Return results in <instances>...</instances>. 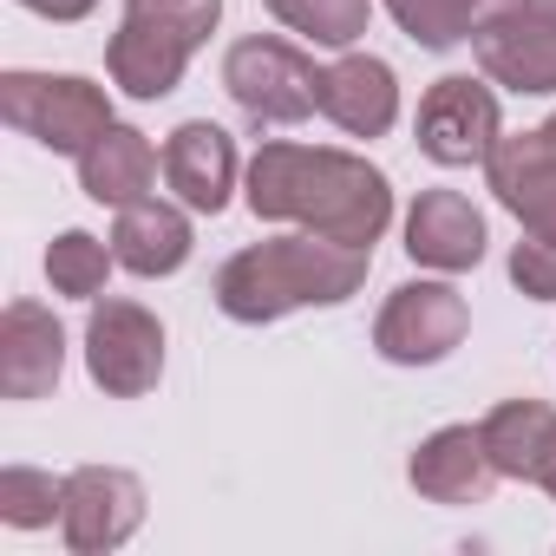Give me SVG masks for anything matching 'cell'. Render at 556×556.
<instances>
[{
  "label": "cell",
  "mask_w": 556,
  "mask_h": 556,
  "mask_svg": "<svg viewBox=\"0 0 556 556\" xmlns=\"http://www.w3.org/2000/svg\"><path fill=\"white\" fill-rule=\"evenodd\" d=\"M242 197H249L255 223H295V229L334 236L348 249H374L393 223L387 170L354 151H334V144L268 138L242 170Z\"/></svg>",
  "instance_id": "obj_1"
},
{
  "label": "cell",
  "mask_w": 556,
  "mask_h": 556,
  "mask_svg": "<svg viewBox=\"0 0 556 556\" xmlns=\"http://www.w3.org/2000/svg\"><path fill=\"white\" fill-rule=\"evenodd\" d=\"M374 268V249H348L334 236H315V229H295V236H268V242H249L236 249L223 268H216V308L242 328H262V321H282L295 308H341L361 295Z\"/></svg>",
  "instance_id": "obj_2"
},
{
  "label": "cell",
  "mask_w": 556,
  "mask_h": 556,
  "mask_svg": "<svg viewBox=\"0 0 556 556\" xmlns=\"http://www.w3.org/2000/svg\"><path fill=\"white\" fill-rule=\"evenodd\" d=\"M0 118L53 157H86V144L118 125L112 92L79 73H8L0 79Z\"/></svg>",
  "instance_id": "obj_3"
},
{
  "label": "cell",
  "mask_w": 556,
  "mask_h": 556,
  "mask_svg": "<svg viewBox=\"0 0 556 556\" xmlns=\"http://www.w3.org/2000/svg\"><path fill=\"white\" fill-rule=\"evenodd\" d=\"M223 92L236 99V112L249 125H302L321 112L315 60L275 34H249L223 53Z\"/></svg>",
  "instance_id": "obj_4"
},
{
  "label": "cell",
  "mask_w": 556,
  "mask_h": 556,
  "mask_svg": "<svg viewBox=\"0 0 556 556\" xmlns=\"http://www.w3.org/2000/svg\"><path fill=\"white\" fill-rule=\"evenodd\" d=\"M86 374L112 400H144L164 380V321L144 302L105 295L86 315Z\"/></svg>",
  "instance_id": "obj_5"
},
{
  "label": "cell",
  "mask_w": 556,
  "mask_h": 556,
  "mask_svg": "<svg viewBox=\"0 0 556 556\" xmlns=\"http://www.w3.org/2000/svg\"><path fill=\"white\" fill-rule=\"evenodd\" d=\"M419 151L445 170H465V164H484L491 144L504 138V112H497V92L491 79H471V73H445L426 86L419 99Z\"/></svg>",
  "instance_id": "obj_6"
},
{
  "label": "cell",
  "mask_w": 556,
  "mask_h": 556,
  "mask_svg": "<svg viewBox=\"0 0 556 556\" xmlns=\"http://www.w3.org/2000/svg\"><path fill=\"white\" fill-rule=\"evenodd\" d=\"M471 53L491 86L517 99H549L556 92V0H517L510 14L471 34Z\"/></svg>",
  "instance_id": "obj_7"
},
{
  "label": "cell",
  "mask_w": 556,
  "mask_h": 556,
  "mask_svg": "<svg viewBox=\"0 0 556 556\" xmlns=\"http://www.w3.org/2000/svg\"><path fill=\"white\" fill-rule=\"evenodd\" d=\"M471 328V308L452 282H400L374 321V348L393 367H439Z\"/></svg>",
  "instance_id": "obj_8"
},
{
  "label": "cell",
  "mask_w": 556,
  "mask_h": 556,
  "mask_svg": "<svg viewBox=\"0 0 556 556\" xmlns=\"http://www.w3.org/2000/svg\"><path fill=\"white\" fill-rule=\"evenodd\" d=\"M144 523V484L125 465H79L66 471V504H60V536L73 556H105L131 543Z\"/></svg>",
  "instance_id": "obj_9"
},
{
  "label": "cell",
  "mask_w": 556,
  "mask_h": 556,
  "mask_svg": "<svg viewBox=\"0 0 556 556\" xmlns=\"http://www.w3.org/2000/svg\"><path fill=\"white\" fill-rule=\"evenodd\" d=\"M203 40L190 34V27H177L170 14H144V8H125V21H118V34H112V47H105V73H112V86L125 92V99H170L177 92V79H184V66H190V53H197Z\"/></svg>",
  "instance_id": "obj_10"
},
{
  "label": "cell",
  "mask_w": 556,
  "mask_h": 556,
  "mask_svg": "<svg viewBox=\"0 0 556 556\" xmlns=\"http://www.w3.org/2000/svg\"><path fill=\"white\" fill-rule=\"evenodd\" d=\"M491 197L523 223V236L556 242V151L543 144V131H510L491 144L484 157Z\"/></svg>",
  "instance_id": "obj_11"
},
{
  "label": "cell",
  "mask_w": 556,
  "mask_h": 556,
  "mask_svg": "<svg viewBox=\"0 0 556 556\" xmlns=\"http://www.w3.org/2000/svg\"><path fill=\"white\" fill-rule=\"evenodd\" d=\"M66 374V328L40 302H8L0 315V393L8 400H47Z\"/></svg>",
  "instance_id": "obj_12"
},
{
  "label": "cell",
  "mask_w": 556,
  "mask_h": 556,
  "mask_svg": "<svg viewBox=\"0 0 556 556\" xmlns=\"http://www.w3.org/2000/svg\"><path fill=\"white\" fill-rule=\"evenodd\" d=\"M321 118L341 125L348 138H387L400 118V79L380 53H341L321 66Z\"/></svg>",
  "instance_id": "obj_13"
},
{
  "label": "cell",
  "mask_w": 556,
  "mask_h": 556,
  "mask_svg": "<svg viewBox=\"0 0 556 556\" xmlns=\"http://www.w3.org/2000/svg\"><path fill=\"white\" fill-rule=\"evenodd\" d=\"M236 138L223 131V125H210V118H184L170 138H164V184L177 190V203L184 210H197V216H216L223 203H229V190H236Z\"/></svg>",
  "instance_id": "obj_14"
},
{
  "label": "cell",
  "mask_w": 556,
  "mask_h": 556,
  "mask_svg": "<svg viewBox=\"0 0 556 556\" xmlns=\"http://www.w3.org/2000/svg\"><path fill=\"white\" fill-rule=\"evenodd\" d=\"M484 216L471 197L458 190H419L413 210H406V255L419 268H439V275H465L484 262Z\"/></svg>",
  "instance_id": "obj_15"
},
{
  "label": "cell",
  "mask_w": 556,
  "mask_h": 556,
  "mask_svg": "<svg viewBox=\"0 0 556 556\" xmlns=\"http://www.w3.org/2000/svg\"><path fill=\"white\" fill-rule=\"evenodd\" d=\"M406 478H413V491H419L426 504H484L504 471L491 465L478 426H439V432L413 452Z\"/></svg>",
  "instance_id": "obj_16"
},
{
  "label": "cell",
  "mask_w": 556,
  "mask_h": 556,
  "mask_svg": "<svg viewBox=\"0 0 556 556\" xmlns=\"http://www.w3.org/2000/svg\"><path fill=\"white\" fill-rule=\"evenodd\" d=\"M190 249H197V236H190V216H184L177 203L144 197V203H125L118 223H112V255H118V268L144 275V282L177 275V268L190 262Z\"/></svg>",
  "instance_id": "obj_17"
},
{
  "label": "cell",
  "mask_w": 556,
  "mask_h": 556,
  "mask_svg": "<svg viewBox=\"0 0 556 556\" xmlns=\"http://www.w3.org/2000/svg\"><path fill=\"white\" fill-rule=\"evenodd\" d=\"M157 164H164V157H157V144H151L138 125H112L105 138L86 144V157H79V190H86L92 203L125 210V203H144V197H151Z\"/></svg>",
  "instance_id": "obj_18"
},
{
  "label": "cell",
  "mask_w": 556,
  "mask_h": 556,
  "mask_svg": "<svg viewBox=\"0 0 556 556\" xmlns=\"http://www.w3.org/2000/svg\"><path fill=\"white\" fill-rule=\"evenodd\" d=\"M549 426H556V413H549L543 400H504V406H491V413L478 419L491 465H497L504 478H523V484L536 478V458H543Z\"/></svg>",
  "instance_id": "obj_19"
},
{
  "label": "cell",
  "mask_w": 556,
  "mask_h": 556,
  "mask_svg": "<svg viewBox=\"0 0 556 556\" xmlns=\"http://www.w3.org/2000/svg\"><path fill=\"white\" fill-rule=\"evenodd\" d=\"M262 8L282 21L289 34L315 40V47H361L367 40V21H374V0H262Z\"/></svg>",
  "instance_id": "obj_20"
},
{
  "label": "cell",
  "mask_w": 556,
  "mask_h": 556,
  "mask_svg": "<svg viewBox=\"0 0 556 556\" xmlns=\"http://www.w3.org/2000/svg\"><path fill=\"white\" fill-rule=\"evenodd\" d=\"M112 268H118V255L86 229L53 236V249H47V282H53V295H73V302H99Z\"/></svg>",
  "instance_id": "obj_21"
},
{
  "label": "cell",
  "mask_w": 556,
  "mask_h": 556,
  "mask_svg": "<svg viewBox=\"0 0 556 556\" xmlns=\"http://www.w3.org/2000/svg\"><path fill=\"white\" fill-rule=\"evenodd\" d=\"M66 504V478L34 471V465H8L0 471V523L14 530H47Z\"/></svg>",
  "instance_id": "obj_22"
},
{
  "label": "cell",
  "mask_w": 556,
  "mask_h": 556,
  "mask_svg": "<svg viewBox=\"0 0 556 556\" xmlns=\"http://www.w3.org/2000/svg\"><path fill=\"white\" fill-rule=\"evenodd\" d=\"M387 14L400 21V34L413 40V47H426V53H452V47H465L478 27L465 21V8L458 0H387Z\"/></svg>",
  "instance_id": "obj_23"
},
{
  "label": "cell",
  "mask_w": 556,
  "mask_h": 556,
  "mask_svg": "<svg viewBox=\"0 0 556 556\" xmlns=\"http://www.w3.org/2000/svg\"><path fill=\"white\" fill-rule=\"evenodd\" d=\"M510 282H517L530 302H556V242L523 236V242L510 249Z\"/></svg>",
  "instance_id": "obj_24"
},
{
  "label": "cell",
  "mask_w": 556,
  "mask_h": 556,
  "mask_svg": "<svg viewBox=\"0 0 556 556\" xmlns=\"http://www.w3.org/2000/svg\"><path fill=\"white\" fill-rule=\"evenodd\" d=\"M125 8L170 14V21H177V27H190L197 40H210V34H216V21H223V0H125Z\"/></svg>",
  "instance_id": "obj_25"
},
{
  "label": "cell",
  "mask_w": 556,
  "mask_h": 556,
  "mask_svg": "<svg viewBox=\"0 0 556 556\" xmlns=\"http://www.w3.org/2000/svg\"><path fill=\"white\" fill-rule=\"evenodd\" d=\"M27 14H40V21H53V27H73V21H86V14H99V0H21Z\"/></svg>",
  "instance_id": "obj_26"
},
{
  "label": "cell",
  "mask_w": 556,
  "mask_h": 556,
  "mask_svg": "<svg viewBox=\"0 0 556 556\" xmlns=\"http://www.w3.org/2000/svg\"><path fill=\"white\" fill-rule=\"evenodd\" d=\"M458 8H465V21H471V27H484V21H497V14H510V8H517V0H458Z\"/></svg>",
  "instance_id": "obj_27"
},
{
  "label": "cell",
  "mask_w": 556,
  "mask_h": 556,
  "mask_svg": "<svg viewBox=\"0 0 556 556\" xmlns=\"http://www.w3.org/2000/svg\"><path fill=\"white\" fill-rule=\"evenodd\" d=\"M530 484H543L549 497H556V426H549V439H543V458H536V478Z\"/></svg>",
  "instance_id": "obj_28"
},
{
  "label": "cell",
  "mask_w": 556,
  "mask_h": 556,
  "mask_svg": "<svg viewBox=\"0 0 556 556\" xmlns=\"http://www.w3.org/2000/svg\"><path fill=\"white\" fill-rule=\"evenodd\" d=\"M536 131H543V144H549V151H556V112H549V118H543V125H536Z\"/></svg>",
  "instance_id": "obj_29"
}]
</instances>
